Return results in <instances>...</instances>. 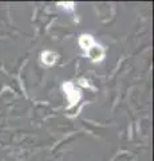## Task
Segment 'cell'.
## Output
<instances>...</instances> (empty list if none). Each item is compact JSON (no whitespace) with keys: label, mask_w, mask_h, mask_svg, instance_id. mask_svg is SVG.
Instances as JSON below:
<instances>
[{"label":"cell","mask_w":154,"mask_h":161,"mask_svg":"<svg viewBox=\"0 0 154 161\" xmlns=\"http://www.w3.org/2000/svg\"><path fill=\"white\" fill-rule=\"evenodd\" d=\"M63 90H64V94H66V98L68 102V108L75 106L79 102V99H81V92L77 89L74 82L68 80V82L63 83Z\"/></svg>","instance_id":"obj_1"},{"label":"cell","mask_w":154,"mask_h":161,"mask_svg":"<svg viewBox=\"0 0 154 161\" xmlns=\"http://www.w3.org/2000/svg\"><path fill=\"white\" fill-rule=\"evenodd\" d=\"M86 55L93 60V62H101L103 59V57H105V50H103V47L101 44L95 43L94 46H91L86 51Z\"/></svg>","instance_id":"obj_2"},{"label":"cell","mask_w":154,"mask_h":161,"mask_svg":"<svg viewBox=\"0 0 154 161\" xmlns=\"http://www.w3.org/2000/svg\"><path fill=\"white\" fill-rule=\"evenodd\" d=\"M94 44H95V40H94V38L91 35H87V34L81 35V38H79V46L82 47V50L84 53H86L91 46H94Z\"/></svg>","instance_id":"obj_3"},{"label":"cell","mask_w":154,"mask_h":161,"mask_svg":"<svg viewBox=\"0 0 154 161\" xmlns=\"http://www.w3.org/2000/svg\"><path fill=\"white\" fill-rule=\"evenodd\" d=\"M56 59H58V54L56 53H54V51H44L42 53V62L44 64H47V66H52L54 63L56 62Z\"/></svg>","instance_id":"obj_4"},{"label":"cell","mask_w":154,"mask_h":161,"mask_svg":"<svg viewBox=\"0 0 154 161\" xmlns=\"http://www.w3.org/2000/svg\"><path fill=\"white\" fill-rule=\"evenodd\" d=\"M58 6L64 9H70V11L74 9V3H58Z\"/></svg>","instance_id":"obj_5"}]
</instances>
